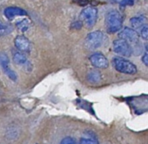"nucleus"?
Wrapping results in <instances>:
<instances>
[{
  "instance_id": "2",
  "label": "nucleus",
  "mask_w": 148,
  "mask_h": 144,
  "mask_svg": "<svg viewBox=\"0 0 148 144\" xmlns=\"http://www.w3.org/2000/svg\"><path fill=\"white\" fill-rule=\"evenodd\" d=\"M114 69L125 74H135L137 73V67L128 60L122 57H114L112 60Z\"/></svg>"
},
{
  "instance_id": "18",
  "label": "nucleus",
  "mask_w": 148,
  "mask_h": 144,
  "mask_svg": "<svg viewBox=\"0 0 148 144\" xmlns=\"http://www.w3.org/2000/svg\"><path fill=\"white\" fill-rule=\"evenodd\" d=\"M60 144H76V143H75V141L74 138L68 137L63 138V139L61 141Z\"/></svg>"
},
{
  "instance_id": "1",
  "label": "nucleus",
  "mask_w": 148,
  "mask_h": 144,
  "mask_svg": "<svg viewBox=\"0 0 148 144\" xmlns=\"http://www.w3.org/2000/svg\"><path fill=\"white\" fill-rule=\"evenodd\" d=\"M105 24L108 33L119 31L122 27V16L121 13L115 10L108 12L105 18Z\"/></svg>"
},
{
  "instance_id": "16",
  "label": "nucleus",
  "mask_w": 148,
  "mask_h": 144,
  "mask_svg": "<svg viewBox=\"0 0 148 144\" xmlns=\"http://www.w3.org/2000/svg\"><path fill=\"white\" fill-rule=\"evenodd\" d=\"M140 35L145 41H148V24H144L140 28Z\"/></svg>"
},
{
  "instance_id": "23",
  "label": "nucleus",
  "mask_w": 148,
  "mask_h": 144,
  "mask_svg": "<svg viewBox=\"0 0 148 144\" xmlns=\"http://www.w3.org/2000/svg\"><path fill=\"white\" fill-rule=\"evenodd\" d=\"M113 1H114V2H115V3H120L121 0H113Z\"/></svg>"
},
{
  "instance_id": "13",
  "label": "nucleus",
  "mask_w": 148,
  "mask_h": 144,
  "mask_svg": "<svg viewBox=\"0 0 148 144\" xmlns=\"http://www.w3.org/2000/svg\"><path fill=\"white\" fill-rule=\"evenodd\" d=\"M16 26L18 30L22 32H25L29 29V22L28 19H23L22 21H18L16 23Z\"/></svg>"
},
{
  "instance_id": "15",
  "label": "nucleus",
  "mask_w": 148,
  "mask_h": 144,
  "mask_svg": "<svg viewBox=\"0 0 148 144\" xmlns=\"http://www.w3.org/2000/svg\"><path fill=\"white\" fill-rule=\"evenodd\" d=\"M12 31V27L0 21V36L9 35Z\"/></svg>"
},
{
  "instance_id": "10",
  "label": "nucleus",
  "mask_w": 148,
  "mask_h": 144,
  "mask_svg": "<svg viewBox=\"0 0 148 144\" xmlns=\"http://www.w3.org/2000/svg\"><path fill=\"white\" fill-rule=\"evenodd\" d=\"M12 57H13V61L16 65H18V66H20V67L27 69V70L29 68H30V67H29V66H30V63L28 60L26 55L23 52L18 51V50H13L12 51Z\"/></svg>"
},
{
  "instance_id": "6",
  "label": "nucleus",
  "mask_w": 148,
  "mask_h": 144,
  "mask_svg": "<svg viewBox=\"0 0 148 144\" xmlns=\"http://www.w3.org/2000/svg\"><path fill=\"white\" fill-rule=\"evenodd\" d=\"M0 66L3 71V73H5V75L11 79L12 81H16L17 79V74L16 73V72L14 70L11 69L10 65V60L8 58V56L6 55L5 53L1 52L0 51Z\"/></svg>"
},
{
  "instance_id": "4",
  "label": "nucleus",
  "mask_w": 148,
  "mask_h": 144,
  "mask_svg": "<svg viewBox=\"0 0 148 144\" xmlns=\"http://www.w3.org/2000/svg\"><path fill=\"white\" fill-rule=\"evenodd\" d=\"M105 35L101 31H93L87 35L85 39V46L90 50H95L103 45Z\"/></svg>"
},
{
  "instance_id": "22",
  "label": "nucleus",
  "mask_w": 148,
  "mask_h": 144,
  "mask_svg": "<svg viewBox=\"0 0 148 144\" xmlns=\"http://www.w3.org/2000/svg\"><path fill=\"white\" fill-rule=\"evenodd\" d=\"M75 2L81 6H85L88 3V0H75Z\"/></svg>"
},
{
  "instance_id": "12",
  "label": "nucleus",
  "mask_w": 148,
  "mask_h": 144,
  "mask_svg": "<svg viewBox=\"0 0 148 144\" xmlns=\"http://www.w3.org/2000/svg\"><path fill=\"white\" fill-rule=\"evenodd\" d=\"M146 22H147V18L144 16H134V17H132L130 20L132 27L135 28V29H140L141 26L146 24Z\"/></svg>"
},
{
  "instance_id": "21",
  "label": "nucleus",
  "mask_w": 148,
  "mask_h": 144,
  "mask_svg": "<svg viewBox=\"0 0 148 144\" xmlns=\"http://www.w3.org/2000/svg\"><path fill=\"white\" fill-rule=\"evenodd\" d=\"M141 60H142V62L148 67V48L146 50V52H145V54H143V56H142V58H141Z\"/></svg>"
},
{
  "instance_id": "7",
  "label": "nucleus",
  "mask_w": 148,
  "mask_h": 144,
  "mask_svg": "<svg viewBox=\"0 0 148 144\" xmlns=\"http://www.w3.org/2000/svg\"><path fill=\"white\" fill-rule=\"evenodd\" d=\"M119 37L121 40L130 43H136L139 41V34L131 28H124L119 33Z\"/></svg>"
},
{
  "instance_id": "8",
  "label": "nucleus",
  "mask_w": 148,
  "mask_h": 144,
  "mask_svg": "<svg viewBox=\"0 0 148 144\" xmlns=\"http://www.w3.org/2000/svg\"><path fill=\"white\" fill-rule=\"evenodd\" d=\"M89 60H90L91 64L96 68L104 69V68H107L108 67V60L106 58V56L103 55L101 53L93 54L90 56Z\"/></svg>"
},
{
  "instance_id": "11",
  "label": "nucleus",
  "mask_w": 148,
  "mask_h": 144,
  "mask_svg": "<svg viewBox=\"0 0 148 144\" xmlns=\"http://www.w3.org/2000/svg\"><path fill=\"white\" fill-rule=\"evenodd\" d=\"M3 14L8 19H12V18L16 17V16H26L27 12L19 7H8L4 10Z\"/></svg>"
},
{
  "instance_id": "14",
  "label": "nucleus",
  "mask_w": 148,
  "mask_h": 144,
  "mask_svg": "<svg viewBox=\"0 0 148 144\" xmlns=\"http://www.w3.org/2000/svg\"><path fill=\"white\" fill-rule=\"evenodd\" d=\"M88 79L92 83L99 82L101 79V73L96 70H92L88 74Z\"/></svg>"
},
{
  "instance_id": "17",
  "label": "nucleus",
  "mask_w": 148,
  "mask_h": 144,
  "mask_svg": "<svg viewBox=\"0 0 148 144\" xmlns=\"http://www.w3.org/2000/svg\"><path fill=\"white\" fill-rule=\"evenodd\" d=\"M79 144H99L97 139L93 137H83L80 140Z\"/></svg>"
},
{
  "instance_id": "19",
  "label": "nucleus",
  "mask_w": 148,
  "mask_h": 144,
  "mask_svg": "<svg viewBox=\"0 0 148 144\" xmlns=\"http://www.w3.org/2000/svg\"><path fill=\"white\" fill-rule=\"evenodd\" d=\"M82 25H83V24H82V22L81 21H75V22H74L71 24L70 28L73 29H82Z\"/></svg>"
},
{
  "instance_id": "20",
  "label": "nucleus",
  "mask_w": 148,
  "mask_h": 144,
  "mask_svg": "<svg viewBox=\"0 0 148 144\" xmlns=\"http://www.w3.org/2000/svg\"><path fill=\"white\" fill-rule=\"evenodd\" d=\"M135 0H121L120 4L121 6H132L134 5Z\"/></svg>"
},
{
  "instance_id": "3",
  "label": "nucleus",
  "mask_w": 148,
  "mask_h": 144,
  "mask_svg": "<svg viewBox=\"0 0 148 144\" xmlns=\"http://www.w3.org/2000/svg\"><path fill=\"white\" fill-rule=\"evenodd\" d=\"M98 16V10L96 8L90 6L83 9L80 14V21L88 29H91L96 22Z\"/></svg>"
},
{
  "instance_id": "9",
  "label": "nucleus",
  "mask_w": 148,
  "mask_h": 144,
  "mask_svg": "<svg viewBox=\"0 0 148 144\" xmlns=\"http://www.w3.org/2000/svg\"><path fill=\"white\" fill-rule=\"evenodd\" d=\"M14 44H15L16 48L18 51H21L23 53L29 52L30 49V42L29 39L23 35H18L16 36L14 40Z\"/></svg>"
},
{
  "instance_id": "5",
  "label": "nucleus",
  "mask_w": 148,
  "mask_h": 144,
  "mask_svg": "<svg viewBox=\"0 0 148 144\" xmlns=\"http://www.w3.org/2000/svg\"><path fill=\"white\" fill-rule=\"evenodd\" d=\"M113 50L114 51V53L125 57H129L133 54V48L131 45L126 41L121 39L115 40L114 41Z\"/></svg>"
}]
</instances>
